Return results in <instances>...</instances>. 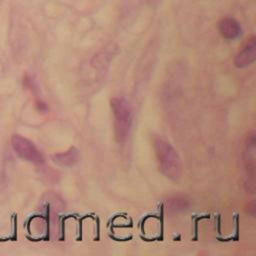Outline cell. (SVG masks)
<instances>
[{
    "label": "cell",
    "instance_id": "cell-3",
    "mask_svg": "<svg viewBox=\"0 0 256 256\" xmlns=\"http://www.w3.org/2000/svg\"><path fill=\"white\" fill-rule=\"evenodd\" d=\"M11 144L13 150L20 158L34 164L44 163L43 155L30 140L20 135H13L11 138Z\"/></svg>",
    "mask_w": 256,
    "mask_h": 256
},
{
    "label": "cell",
    "instance_id": "cell-8",
    "mask_svg": "<svg viewBox=\"0 0 256 256\" xmlns=\"http://www.w3.org/2000/svg\"><path fill=\"white\" fill-rule=\"evenodd\" d=\"M170 209L174 211H183L189 207V200L183 196H176L168 201Z\"/></svg>",
    "mask_w": 256,
    "mask_h": 256
},
{
    "label": "cell",
    "instance_id": "cell-6",
    "mask_svg": "<svg viewBox=\"0 0 256 256\" xmlns=\"http://www.w3.org/2000/svg\"><path fill=\"white\" fill-rule=\"evenodd\" d=\"M218 30L220 35L227 40H233L240 36L242 28L240 23L232 17L222 19L218 23Z\"/></svg>",
    "mask_w": 256,
    "mask_h": 256
},
{
    "label": "cell",
    "instance_id": "cell-4",
    "mask_svg": "<svg viewBox=\"0 0 256 256\" xmlns=\"http://www.w3.org/2000/svg\"><path fill=\"white\" fill-rule=\"evenodd\" d=\"M255 132L250 131L246 138L243 151V161L246 170L247 177L250 178L251 183L254 184V175H255Z\"/></svg>",
    "mask_w": 256,
    "mask_h": 256
},
{
    "label": "cell",
    "instance_id": "cell-7",
    "mask_svg": "<svg viewBox=\"0 0 256 256\" xmlns=\"http://www.w3.org/2000/svg\"><path fill=\"white\" fill-rule=\"evenodd\" d=\"M53 162L61 167H71L79 160V153L75 147L69 148L66 152L57 153L51 156Z\"/></svg>",
    "mask_w": 256,
    "mask_h": 256
},
{
    "label": "cell",
    "instance_id": "cell-5",
    "mask_svg": "<svg viewBox=\"0 0 256 256\" xmlns=\"http://www.w3.org/2000/svg\"><path fill=\"white\" fill-rule=\"evenodd\" d=\"M256 59V38L252 36L236 54L234 65L237 68H245L255 62Z\"/></svg>",
    "mask_w": 256,
    "mask_h": 256
},
{
    "label": "cell",
    "instance_id": "cell-2",
    "mask_svg": "<svg viewBox=\"0 0 256 256\" xmlns=\"http://www.w3.org/2000/svg\"><path fill=\"white\" fill-rule=\"evenodd\" d=\"M110 106L114 115L115 139L118 142H123L127 139L132 125L131 108L125 99L119 97L112 98Z\"/></svg>",
    "mask_w": 256,
    "mask_h": 256
},
{
    "label": "cell",
    "instance_id": "cell-1",
    "mask_svg": "<svg viewBox=\"0 0 256 256\" xmlns=\"http://www.w3.org/2000/svg\"><path fill=\"white\" fill-rule=\"evenodd\" d=\"M153 146L161 172L172 180H177L182 174L181 160L170 143L161 139L154 138Z\"/></svg>",
    "mask_w": 256,
    "mask_h": 256
}]
</instances>
